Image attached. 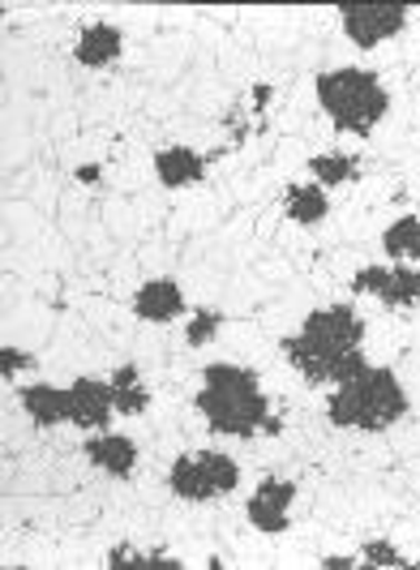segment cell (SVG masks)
Wrapping results in <instances>:
<instances>
[{
    "mask_svg": "<svg viewBox=\"0 0 420 570\" xmlns=\"http://www.w3.org/2000/svg\"><path fill=\"white\" fill-rule=\"evenodd\" d=\"M280 352L309 386H339V382L369 370V361H364V317L352 305L313 309L296 335H283Z\"/></svg>",
    "mask_w": 420,
    "mask_h": 570,
    "instance_id": "cell-1",
    "label": "cell"
},
{
    "mask_svg": "<svg viewBox=\"0 0 420 570\" xmlns=\"http://www.w3.org/2000/svg\"><path fill=\"white\" fill-rule=\"evenodd\" d=\"M197 412L211 433H224V438H253L271 421V403L262 395L257 373L241 365H206Z\"/></svg>",
    "mask_w": 420,
    "mask_h": 570,
    "instance_id": "cell-2",
    "label": "cell"
},
{
    "mask_svg": "<svg viewBox=\"0 0 420 570\" xmlns=\"http://www.w3.org/2000/svg\"><path fill=\"white\" fill-rule=\"evenodd\" d=\"M408 391L394 370L369 365L364 373L339 382L326 400V421L335 429H356V433H387L408 416Z\"/></svg>",
    "mask_w": 420,
    "mask_h": 570,
    "instance_id": "cell-3",
    "label": "cell"
},
{
    "mask_svg": "<svg viewBox=\"0 0 420 570\" xmlns=\"http://www.w3.org/2000/svg\"><path fill=\"white\" fill-rule=\"evenodd\" d=\"M318 104H322V112L331 116V125L339 134L373 138L378 125L391 112V90L382 86V78L373 69L343 65V69H331V73H318Z\"/></svg>",
    "mask_w": 420,
    "mask_h": 570,
    "instance_id": "cell-4",
    "label": "cell"
},
{
    "mask_svg": "<svg viewBox=\"0 0 420 570\" xmlns=\"http://www.w3.org/2000/svg\"><path fill=\"white\" fill-rule=\"evenodd\" d=\"M236 485H241V468L224 451H194L172 459L168 468V489L180 502H215L236 493Z\"/></svg>",
    "mask_w": 420,
    "mask_h": 570,
    "instance_id": "cell-5",
    "label": "cell"
},
{
    "mask_svg": "<svg viewBox=\"0 0 420 570\" xmlns=\"http://www.w3.org/2000/svg\"><path fill=\"white\" fill-rule=\"evenodd\" d=\"M408 4H339V22H343V35L361 48V52H373L378 43L394 39L399 30L408 27Z\"/></svg>",
    "mask_w": 420,
    "mask_h": 570,
    "instance_id": "cell-6",
    "label": "cell"
},
{
    "mask_svg": "<svg viewBox=\"0 0 420 570\" xmlns=\"http://www.w3.org/2000/svg\"><path fill=\"white\" fill-rule=\"evenodd\" d=\"M352 292L378 296L387 309H412L420 301V271L417 266H361L352 275Z\"/></svg>",
    "mask_w": 420,
    "mask_h": 570,
    "instance_id": "cell-7",
    "label": "cell"
},
{
    "mask_svg": "<svg viewBox=\"0 0 420 570\" xmlns=\"http://www.w3.org/2000/svg\"><path fill=\"white\" fill-rule=\"evenodd\" d=\"M292 502H296V485H292V481H283V476H262L257 489H253L245 514H250V523L257 528V532L280 537V532H287Z\"/></svg>",
    "mask_w": 420,
    "mask_h": 570,
    "instance_id": "cell-8",
    "label": "cell"
},
{
    "mask_svg": "<svg viewBox=\"0 0 420 570\" xmlns=\"http://www.w3.org/2000/svg\"><path fill=\"white\" fill-rule=\"evenodd\" d=\"M116 403H113V382H99V377H78L69 386V425L78 429H104L113 421Z\"/></svg>",
    "mask_w": 420,
    "mask_h": 570,
    "instance_id": "cell-9",
    "label": "cell"
},
{
    "mask_svg": "<svg viewBox=\"0 0 420 570\" xmlns=\"http://www.w3.org/2000/svg\"><path fill=\"white\" fill-rule=\"evenodd\" d=\"M86 459H90L104 476L125 481V476H134V468H138V442H134V438H125V433H108V429H99L95 438H86Z\"/></svg>",
    "mask_w": 420,
    "mask_h": 570,
    "instance_id": "cell-10",
    "label": "cell"
},
{
    "mask_svg": "<svg viewBox=\"0 0 420 570\" xmlns=\"http://www.w3.org/2000/svg\"><path fill=\"white\" fill-rule=\"evenodd\" d=\"M129 309L141 317V322H155V326H168L185 314V292L176 279H146V284L134 292Z\"/></svg>",
    "mask_w": 420,
    "mask_h": 570,
    "instance_id": "cell-11",
    "label": "cell"
},
{
    "mask_svg": "<svg viewBox=\"0 0 420 570\" xmlns=\"http://www.w3.org/2000/svg\"><path fill=\"white\" fill-rule=\"evenodd\" d=\"M211 168V155H202L194 146H164L155 150V176L164 189H189Z\"/></svg>",
    "mask_w": 420,
    "mask_h": 570,
    "instance_id": "cell-12",
    "label": "cell"
},
{
    "mask_svg": "<svg viewBox=\"0 0 420 570\" xmlns=\"http://www.w3.org/2000/svg\"><path fill=\"white\" fill-rule=\"evenodd\" d=\"M120 52H125V35L113 22H90L74 43V60L86 69H108L120 60Z\"/></svg>",
    "mask_w": 420,
    "mask_h": 570,
    "instance_id": "cell-13",
    "label": "cell"
},
{
    "mask_svg": "<svg viewBox=\"0 0 420 570\" xmlns=\"http://www.w3.org/2000/svg\"><path fill=\"white\" fill-rule=\"evenodd\" d=\"M18 403H22V412H27L39 429H52L69 421V391H65V386H52V382L22 386V391H18Z\"/></svg>",
    "mask_w": 420,
    "mask_h": 570,
    "instance_id": "cell-14",
    "label": "cell"
},
{
    "mask_svg": "<svg viewBox=\"0 0 420 570\" xmlns=\"http://www.w3.org/2000/svg\"><path fill=\"white\" fill-rule=\"evenodd\" d=\"M283 210H287V219L292 224H301V228H318L326 215H331V194L313 180V185H287V194H283Z\"/></svg>",
    "mask_w": 420,
    "mask_h": 570,
    "instance_id": "cell-15",
    "label": "cell"
},
{
    "mask_svg": "<svg viewBox=\"0 0 420 570\" xmlns=\"http://www.w3.org/2000/svg\"><path fill=\"white\" fill-rule=\"evenodd\" d=\"M309 171L322 189H339V185H352L361 180V155L352 150H326V155H313L309 159Z\"/></svg>",
    "mask_w": 420,
    "mask_h": 570,
    "instance_id": "cell-16",
    "label": "cell"
},
{
    "mask_svg": "<svg viewBox=\"0 0 420 570\" xmlns=\"http://www.w3.org/2000/svg\"><path fill=\"white\" fill-rule=\"evenodd\" d=\"M113 403L120 416H141L150 407V391L141 386V373L138 365H120L113 373Z\"/></svg>",
    "mask_w": 420,
    "mask_h": 570,
    "instance_id": "cell-17",
    "label": "cell"
},
{
    "mask_svg": "<svg viewBox=\"0 0 420 570\" xmlns=\"http://www.w3.org/2000/svg\"><path fill=\"white\" fill-rule=\"evenodd\" d=\"M108 570H180L185 562L180 558H172L164 549H150V553H141L134 544H113L108 549Z\"/></svg>",
    "mask_w": 420,
    "mask_h": 570,
    "instance_id": "cell-18",
    "label": "cell"
},
{
    "mask_svg": "<svg viewBox=\"0 0 420 570\" xmlns=\"http://www.w3.org/2000/svg\"><path fill=\"white\" fill-rule=\"evenodd\" d=\"M382 254H391V262H420V219L403 215L391 228L382 232Z\"/></svg>",
    "mask_w": 420,
    "mask_h": 570,
    "instance_id": "cell-19",
    "label": "cell"
},
{
    "mask_svg": "<svg viewBox=\"0 0 420 570\" xmlns=\"http://www.w3.org/2000/svg\"><path fill=\"white\" fill-rule=\"evenodd\" d=\"M224 331V314L219 309H194V317L185 322V343L189 347H206V343L219 340Z\"/></svg>",
    "mask_w": 420,
    "mask_h": 570,
    "instance_id": "cell-20",
    "label": "cell"
},
{
    "mask_svg": "<svg viewBox=\"0 0 420 570\" xmlns=\"http://www.w3.org/2000/svg\"><path fill=\"white\" fill-rule=\"evenodd\" d=\"M361 562L364 567H420V562H408V558L399 553V544H391V541H364Z\"/></svg>",
    "mask_w": 420,
    "mask_h": 570,
    "instance_id": "cell-21",
    "label": "cell"
},
{
    "mask_svg": "<svg viewBox=\"0 0 420 570\" xmlns=\"http://www.w3.org/2000/svg\"><path fill=\"white\" fill-rule=\"evenodd\" d=\"M30 365H35V356H30V352L13 347V343H9V347H0V377H4V382H13V373L30 370Z\"/></svg>",
    "mask_w": 420,
    "mask_h": 570,
    "instance_id": "cell-22",
    "label": "cell"
},
{
    "mask_svg": "<svg viewBox=\"0 0 420 570\" xmlns=\"http://www.w3.org/2000/svg\"><path fill=\"white\" fill-rule=\"evenodd\" d=\"M352 567H364V562H356V553H326L322 558V570H352Z\"/></svg>",
    "mask_w": 420,
    "mask_h": 570,
    "instance_id": "cell-23",
    "label": "cell"
},
{
    "mask_svg": "<svg viewBox=\"0 0 420 570\" xmlns=\"http://www.w3.org/2000/svg\"><path fill=\"white\" fill-rule=\"evenodd\" d=\"M74 176H78V180H82V185H95V180H99V176H104V171L95 168V164H82V168L74 171Z\"/></svg>",
    "mask_w": 420,
    "mask_h": 570,
    "instance_id": "cell-24",
    "label": "cell"
},
{
    "mask_svg": "<svg viewBox=\"0 0 420 570\" xmlns=\"http://www.w3.org/2000/svg\"><path fill=\"white\" fill-rule=\"evenodd\" d=\"M271 95H275V90L262 82L257 90H253V108H266V104H271Z\"/></svg>",
    "mask_w": 420,
    "mask_h": 570,
    "instance_id": "cell-25",
    "label": "cell"
},
{
    "mask_svg": "<svg viewBox=\"0 0 420 570\" xmlns=\"http://www.w3.org/2000/svg\"><path fill=\"white\" fill-rule=\"evenodd\" d=\"M280 425H283L280 416H271V421H266V429H262V433H266V438H275V433H280Z\"/></svg>",
    "mask_w": 420,
    "mask_h": 570,
    "instance_id": "cell-26",
    "label": "cell"
}]
</instances>
